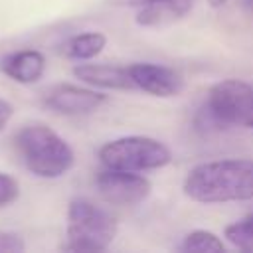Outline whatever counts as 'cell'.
<instances>
[{"label": "cell", "mask_w": 253, "mask_h": 253, "mask_svg": "<svg viewBox=\"0 0 253 253\" xmlns=\"http://www.w3.org/2000/svg\"><path fill=\"white\" fill-rule=\"evenodd\" d=\"M184 194L200 204L253 200V160L221 158L196 164L184 178Z\"/></svg>", "instance_id": "1"}, {"label": "cell", "mask_w": 253, "mask_h": 253, "mask_svg": "<svg viewBox=\"0 0 253 253\" xmlns=\"http://www.w3.org/2000/svg\"><path fill=\"white\" fill-rule=\"evenodd\" d=\"M14 146L24 166L40 178H59L75 162L71 146L53 128L42 123L22 126L14 136Z\"/></svg>", "instance_id": "2"}, {"label": "cell", "mask_w": 253, "mask_h": 253, "mask_svg": "<svg viewBox=\"0 0 253 253\" xmlns=\"http://www.w3.org/2000/svg\"><path fill=\"white\" fill-rule=\"evenodd\" d=\"M117 219L101 206L75 198L67 208V251H105L117 235Z\"/></svg>", "instance_id": "3"}, {"label": "cell", "mask_w": 253, "mask_h": 253, "mask_svg": "<svg viewBox=\"0 0 253 253\" xmlns=\"http://www.w3.org/2000/svg\"><path fill=\"white\" fill-rule=\"evenodd\" d=\"M99 160L105 168L144 172L170 164L172 152L158 138L130 134L105 142L99 148Z\"/></svg>", "instance_id": "4"}, {"label": "cell", "mask_w": 253, "mask_h": 253, "mask_svg": "<svg viewBox=\"0 0 253 253\" xmlns=\"http://www.w3.org/2000/svg\"><path fill=\"white\" fill-rule=\"evenodd\" d=\"M202 109L219 130L229 126L253 128V85L241 79H223L208 91Z\"/></svg>", "instance_id": "5"}, {"label": "cell", "mask_w": 253, "mask_h": 253, "mask_svg": "<svg viewBox=\"0 0 253 253\" xmlns=\"http://www.w3.org/2000/svg\"><path fill=\"white\" fill-rule=\"evenodd\" d=\"M95 188L101 198L115 206H136L150 196L152 184L138 172L105 168L95 178Z\"/></svg>", "instance_id": "6"}, {"label": "cell", "mask_w": 253, "mask_h": 253, "mask_svg": "<svg viewBox=\"0 0 253 253\" xmlns=\"http://www.w3.org/2000/svg\"><path fill=\"white\" fill-rule=\"evenodd\" d=\"M128 67V75L132 79L134 89H140L148 95L154 97H176L182 87H184V79L178 71H174L172 67L166 65H158V63H132L126 65Z\"/></svg>", "instance_id": "7"}, {"label": "cell", "mask_w": 253, "mask_h": 253, "mask_svg": "<svg viewBox=\"0 0 253 253\" xmlns=\"http://www.w3.org/2000/svg\"><path fill=\"white\" fill-rule=\"evenodd\" d=\"M105 101L107 97L103 93L69 83L55 85L45 95V105L59 115H87L97 111Z\"/></svg>", "instance_id": "8"}, {"label": "cell", "mask_w": 253, "mask_h": 253, "mask_svg": "<svg viewBox=\"0 0 253 253\" xmlns=\"http://www.w3.org/2000/svg\"><path fill=\"white\" fill-rule=\"evenodd\" d=\"M73 75L91 85L101 89H134L132 79L128 75V67L111 65V63H79L73 67Z\"/></svg>", "instance_id": "9"}, {"label": "cell", "mask_w": 253, "mask_h": 253, "mask_svg": "<svg viewBox=\"0 0 253 253\" xmlns=\"http://www.w3.org/2000/svg\"><path fill=\"white\" fill-rule=\"evenodd\" d=\"M0 69L18 83H36L45 71V55L38 49H18L2 57Z\"/></svg>", "instance_id": "10"}, {"label": "cell", "mask_w": 253, "mask_h": 253, "mask_svg": "<svg viewBox=\"0 0 253 253\" xmlns=\"http://www.w3.org/2000/svg\"><path fill=\"white\" fill-rule=\"evenodd\" d=\"M194 0H150L142 6H138L136 12V24L144 28H156V26H168L172 22L182 20L192 10Z\"/></svg>", "instance_id": "11"}, {"label": "cell", "mask_w": 253, "mask_h": 253, "mask_svg": "<svg viewBox=\"0 0 253 253\" xmlns=\"http://www.w3.org/2000/svg\"><path fill=\"white\" fill-rule=\"evenodd\" d=\"M105 45H107V36L105 34H101V32H83V34H77V36L69 38L63 43V53L71 59L87 61V59H93L95 55H99Z\"/></svg>", "instance_id": "12"}, {"label": "cell", "mask_w": 253, "mask_h": 253, "mask_svg": "<svg viewBox=\"0 0 253 253\" xmlns=\"http://www.w3.org/2000/svg\"><path fill=\"white\" fill-rule=\"evenodd\" d=\"M180 249L182 251H223L225 245L215 233L206 229H194L184 237Z\"/></svg>", "instance_id": "13"}, {"label": "cell", "mask_w": 253, "mask_h": 253, "mask_svg": "<svg viewBox=\"0 0 253 253\" xmlns=\"http://www.w3.org/2000/svg\"><path fill=\"white\" fill-rule=\"evenodd\" d=\"M225 237L231 245L243 251H253V213L225 227Z\"/></svg>", "instance_id": "14"}, {"label": "cell", "mask_w": 253, "mask_h": 253, "mask_svg": "<svg viewBox=\"0 0 253 253\" xmlns=\"http://www.w3.org/2000/svg\"><path fill=\"white\" fill-rule=\"evenodd\" d=\"M16 198H18V182L12 176L0 172V208L12 204Z\"/></svg>", "instance_id": "15"}, {"label": "cell", "mask_w": 253, "mask_h": 253, "mask_svg": "<svg viewBox=\"0 0 253 253\" xmlns=\"http://www.w3.org/2000/svg\"><path fill=\"white\" fill-rule=\"evenodd\" d=\"M26 249L24 239L14 231H0V253H20Z\"/></svg>", "instance_id": "16"}, {"label": "cell", "mask_w": 253, "mask_h": 253, "mask_svg": "<svg viewBox=\"0 0 253 253\" xmlns=\"http://www.w3.org/2000/svg\"><path fill=\"white\" fill-rule=\"evenodd\" d=\"M12 113H14V107H12L8 101L0 99V130H2V128H4V125L10 121Z\"/></svg>", "instance_id": "17"}, {"label": "cell", "mask_w": 253, "mask_h": 253, "mask_svg": "<svg viewBox=\"0 0 253 253\" xmlns=\"http://www.w3.org/2000/svg\"><path fill=\"white\" fill-rule=\"evenodd\" d=\"M146 2H150V0H109V4H115V6H134V8H138Z\"/></svg>", "instance_id": "18"}, {"label": "cell", "mask_w": 253, "mask_h": 253, "mask_svg": "<svg viewBox=\"0 0 253 253\" xmlns=\"http://www.w3.org/2000/svg\"><path fill=\"white\" fill-rule=\"evenodd\" d=\"M241 4L249 14H253V0H241Z\"/></svg>", "instance_id": "19"}, {"label": "cell", "mask_w": 253, "mask_h": 253, "mask_svg": "<svg viewBox=\"0 0 253 253\" xmlns=\"http://www.w3.org/2000/svg\"><path fill=\"white\" fill-rule=\"evenodd\" d=\"M208 2H210L211 6H223V4L227 2V0H208Z\"/></svg>", "instance_id": "20"}]
</instances>
